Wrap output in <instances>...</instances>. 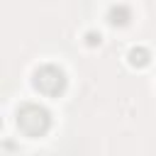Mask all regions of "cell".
Here are the masks:
<instances>
[{"label":"cell","mask_w":156,"mask_h":156,"mask_svg":"<svg viewBox=\"0 0 156 156\" xmlns=\"http://www.w3.org/2000/svg\"><path fill=\"white\" fill-rule=\"evenodd\" d=\"M17 127L27 136H41L51 127V112L39 102H22L17 110Z\"/></svg>","instance_id":"1"},{"label":"cell","mask_w":156,"mask_h":156,"mask_svg":"<svg viewBox=\"0 0 156 156\" xmlns=\"http://www.w3.org/2000/svg\"><path fill=\"white\" fill-rule=\"evenodd\" d=\"M32 83H34V88H37L41 95L56 98V95H61V93L66 90V83H68V80H66V73H63L58 66L44 63V66H39V68L34 71Z\"/></svg>","instance_id":"2"},{"label":"cell","mask_w":156,"mask_h":156,"mask_svg":"<svg viewBox=\"0 0 156 156\" xmlns=\"http://www.w3.org/2000/svg\"><path fill=\"white\" fill-rule=\"evenodd\" d=\"M129 20H132V10H129V5H124V2H117V5H112V7L107 10V22H110L112 27H127Z\"/></svg>","instance_id":"3"},{"label":"cell","mask_w":156,"mask_h":156,"mask_svg":"<svg viewBox=\"0 0 156 156\" xmlns=\"http://www.w3.org/2000/svg\"><path fill=\"white\" fill-rule=\"evenodd\" d=\"M127 58H129V63H132V66H136V68H144V66H149V61H151V54H149V49H146V46H134V49H129Z\"/></svg>","instance_id":"4"},{"label":"cell","mask_w":156,"mask_h":156,"mask_svg":"<svg viewBox=\"0 0 156 156\" xmlns=\"http://www.w3.org/2000/svg\"><path fill=\"white\" fill-rule=\"evenodd\" d=\"M100 39H102L100 32H85V44H88V46H98Z\"/></svg>","instance_id":"5"}]
</instances>
